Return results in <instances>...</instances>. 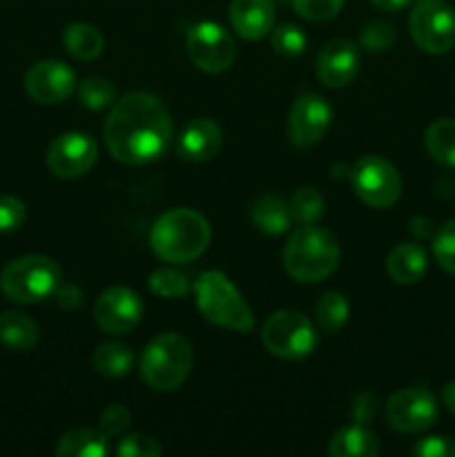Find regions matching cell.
I'll list each match as a JSON object with an SVG mask.
<instances>
[{"label":"cell","mask_w":455,"mask_h":457,"mask_svg":"<svg viewBox=\"0 0 455 457\" xmlns=\"http://www.w3.org/2000/svg\"><path fill=\"white\" fill-rule=\"evenodd\" d=\"M103 137L112 159L125 165L152 163L172 145V116L156 94L128 92L112 105Z\"/></svg>","instance_id":"cell-1"},{"label":"cell","mask_w":455,"mask_h":457,"mask_svg":"<svg viewBox=\"0 0 455 457\" xmlns=\"http://www.w3.org/2000/svg\"><path fill=\"white\" fill-rule=\"evenodd\" d=\"M210 223L192 208H174L161 214L150 230V248L161 262L187 263L210 245Z\"/></svg>","instance_id":"cell-2"},{"label":"cell","mask_w":455,"mask_h":457,"mask_svg":"<svg viewBox=\"0 0 455 457\" xmlns=\"http://www.w3.org/2000/svg\"><path fill=\"white\" fill-rule=\"evenodd\" d=\"M339 266V244L333 232L302 226L284 245V268L299 284H319Z\"/></svg>","instance_id":"cell-3"},{"label":"cell","mask_w":455,"mask_h":457,"mask_svg":"<svg viewBox=\"0 0 455 457\" xmlns=\"http://www.w3.org/2000/svg\"><path fill=\"white\" fill-rule=\"evenodd\" d=\"M192 364H194L192 344L178 333H161L143 348L138 373L152 391L172 393L183 386Z\"/></svg>","instance_id":"cell-4"},{"label":"cell","mask_w":455,"mask_h":457,"mask_svg":"<svg viewBox=\"0 0 455 457\" xmlns=\"http://www.w3.org/2000/svg\"><path fill=\"white\" fill-rule=\"evenodd\" d=\"M196 295V306L201 315L221 328L250 333L254 328V317L236 286L221 270H208L192 286Z\"/></svg>","instance_id":"cell-5"},{"label":"cell","mask_w":455,"mask_h":457,"mask_svg":"<svg viewBox=\"0 0 455 457\" xmlns=\"http://www.w3.org/2000/svg\"><path fill=\"white\" fill-rule=\"evenodd\" d=\"M61 266L45 254H25L0 272V290L16 303H38L52 297L61 286Z\"/></svg>","instance_id":"cell-6"},{"label":"cell","mask_w":455,"mask_h":457,"mask_svg":"<svg viewBox=\"0 0 455 457\" xmlns=\"http://www.w3.org/2000/svg\"><path fill=\"white\" fill-rule=\"evenodd\" d=\"M261 342L266 351L279 360H306L317 346V330L302 312L277 311L263 321Z\"/></svg>","instance_id":"cell-7"},{"label":"cell","mask_w":455,"mask_h":457,"mask_svg":"<svg viewBox=\"0 0 455 457\" xmlns=\"http://www.w3.org/2000/svg\"><path fill=\"white\" fill-rule=\"evenodd\" d=\"M410 38L422 52L440 56L455 47V9L444 0H419L409 16Z\"/></svg>","instance_id":"cell-8"},{"label":"cell","mask_w":455,"mask_h":457,"mask_svg":"<svg viewBox=\"0 0 455 457\" xmlns=\"http://www.w3.org/2000/svg\"><path fill=\"white\" fill-rule=\"evenodd\" d=\"M351 183L355 195L366 205L386 210L401 196V177L395 165L384 156L366 154L352 165Z\"/></svg>","instance_id":"cell-9"},{"label":"cell","mask_w":455,"mask_h":457,"mask_svg":"<svg viewBox=\"0 0 455 457\" xmlns=\"http://www.w3.org/2000/svg\"><path fill=\"white\" fill-rule=\"evenodd\" d=\"M187 56L205 74H221L230 70L236 58V45L232 36L219 22H196L186 38Z\"/></svg>","instance_id":"cell-10"},{"label":"cell","mask_w":455,"mask_h":457,"mask_svg":"<svg viewBox=\"0 0 455 457\" xmlns=\"http://www.w3.org/2000/svg\"><path fill=\"white\" fill-rule=\"evenodd\" d=\"M437 397L424 386L401 388L386 402V422L400 433H422L437 422Z\"/></svg>","instance_id":"cell-11"},{"label":"cell","mask_w":455,"mask_h":457,"mask_svg":"<svg viewBox=\"0 0 455 457\" xmlns=\"http://www.w3.org/2000/svg\"><path fill=\"white\" fill-rule=\"evenodd\" d=\"M98 145L89 134L65 132L47 147V168L61 179H79L96 165Z\"/></svg>","instance_id":"cell-12"},{"label":"cell","mask_w":455,"mask_h":457,"mask_svg":"<svg viewBox=\"0 0 455 457\" xmlns=\"http://www.w3.org/2000/svg\"><path fill=\"white\" fill-rule=\"evenodd\" d=\"M330 120H333V110L319 94H302L294 98L288 114V125H285L290 143L302 150L317 145L328 132Z\"/></svg>","instance_id":"cell-13"},{"label":"cell","mask_w":455,"mask_h":457,"mask_svg":"<svg viewBox=\"0 0 455 457\" xmlns=\"http://www.w3.org/2000/svg\"><path fill=\"white\" fill-rule=\"evenodd\" d=\"M76 89V74L62 61H38L27 70L25 92L40 105H58L67 101Z\"/></svg>","instance_id":"cell-14"},{"label":"cell","mask_w":455,"mask_h":457,"mask_svg":"<svg viewBox=\"0 0 455 457\" xmlns=\"http://www.w3.org/2000/svg\"><path fill=\"white\" fill-rule=\"evenodd\" d=\"M143 317V302L128 286H112L94 306V320L98 328L110 335L132 333Z\"/></svg>","instance_id":"cell-15"},{"label":"cell","mask_w":455,"mask_h":457,"mask_svg":"<svg viewBox=\"0 0 455 457\" xmlns=\"http://www.w3.org/2000/svg\"><path fill=\"white\" fill-rule=\"evenodd\" d=\"M315 71L326 87H346L360 71V49L346 38L328 40L317 54Z\"/></svg>","instance_id":"cell-16"},{"label":"cell","mask_w":455,"mask_h":457,"mask_svg":"<svg viewBox=\"0 0 455 457\" xmlns=\"http://www.w3.org/2000/svg\"><path fill=\"white\" fill-rule=\"evenodd\" d=\"M223 132L212 119H192L177 138V154L190 163H205L219 154Z\"/></svg>","instance_id":"cell-17"},{"label":"cell","mask_w":455,"mask_h":457,"mask_svg":"<svg viewBox=\"0 0 455 457\" xmlns=\"http://www.w3.org/2000/svg\"><path fill=\"white\" fill-rule=\"evenodd\" d=\"M232 29L244 40H261L275 27V0H232L230 3Z\"/></svg>","instance_id":"cell-18"},{"label":"cell","mask_w":455,"mask_h":457,"mask_svg":"<svg viewBox=\"0 0 455 457\" xmlns=\"http://www.w3.org/2000/svg\"><path fill=\"white\" fill-rule=\"evenodd\" d=\"M428 257L419 244H397L386 259V272L395 284L413 286L426 275Z\"/></svg>","instance_id":"cell-19"},{"label":"cell","mask_w":455,"mask_h":457,"mask_svg":"<svg viewBox=\"0 0 455 457\" xmlns=\"http://www.w3.org/2000/svg\"><path fill=\"white\" fill-rule=\"evenodd\" d=\"M382 453L377 436L366 424H351L343 427L330 437L328 455L330 457H377Z\"/></svg>","instance_id":"cell-20"},{"label":"cell","mask_w":455,"mask_h":457,"mask_svg":"<svg viewBox=\"0 0 455 457\" xmlns=\"http://www.w3.org/2000/svg\"><path fill=\"white\" fill-rule=\"evenodd\" d=\"M250 221L263 235H281L290 228L293 217H290V208L284 199L279 196H259L250 208Z\"/></svg>","instance_id":"cell-21"},{"label":"cell","mask_w":455,"mask_h":457,"mask_svg":"<svg viewBox=\"0 0 455 457\" xmlns=\"http://www.w3.org/2000/svg\"><path fill=\"white\" fill-rule=\"evenodd\" d=\"M62 45H65V52L76 61H94L105 49V38L89 22H74L62 31Z\"/></svg>","instance_id":"cell-22"},{"label":"cell","mask_w":455,"mask_h":457,"mask_svg":"<svg viewBox=\"0 0 455 457\" xmlns=\"http://www.w3.org/2000/svg\"><path fill=\"white\" fill-rule=\"evenodd\" d=\"M40 337L38 324L22 312H3L0 315V342L13 351L27 353L36 346Z\"/></svg>","instance_id":"cell-23"},{"label":"cell","mask_w":455,"mask_h":457,"mask_svg":"<svg viewBox=\"0 0 455 457\" xmlns=\"http://www.w3.org/2000/svg\"><path fill=\"white\" fill-rule=\"evenodd\" d=\"M58 457H105L107 436L94 428H74L58 440Z\"/></svg>","instance_id":"cell-24"},{"label":"cell","mask_w":455,"mask_h":457,"mask_svg":"<svg viewBox=\"0 0 455 457\" xmlns=\"http://www.w3.org/2000/svg\"><path fill=\"white\" fill-rule=\"evenodd\" d=\"M426 152L444 168L455 170V119H437L424 134Z\"/></svg>","instance_id":"cell-25"},{"label":"cell","mask_w":455,"mask_h":457,"mask_svg":"<svg viewBox=\"0 0 455 457\" xmlns=\"http://www.w3.org/2000/svg\"><path fill=\"white\" fill-rule=\"evenodd\" d=\"M92 361L96 373L105 375V378H123L132 370L136 355L128 344L105 342L94 351Z\"/></svg>","instance_id":"cell-26"},{"label":"cell","mask_w":455,"mask_h":457,"mask_svg":"<svg viewBox=\"0 0 455 457\" xmlns=\"http://www.w3.org/2000/svg\"><path fill=\"white\" fill-rule=\"evenodd\" d=\"M348 312H351V306L342 293H326L315 303L317 324L328 335L339 333L343 328V324L348 321Z\"/></svg>","instance_id":"cell-27"},{"label":"cell","mask_w":455,"mask_h":457,"mask_svg":"<svg viewBox=\"0 0 455 457\" xmlns=\"http://www.w3.org/2000/svg\"><path fill=\"white\" fill-rule=\"evenodd\" d=\"M290 217L299 226H315L324 217V199L315 187H299L288 204Z\"/></svg>","instance_id":"cell-28"},{"label":"cell","mask_w":455,"mask_h":457,"mask_svg":"<svg viewBox=\"0 0 455 457\" xmlns=\"http://www.w3.org/2000/svg\"><path fill=\"white\" fill-rule=\"evenodd\" d=\"M79 101L83 103L87 110H105V107H110L112 103L116 101V89L114 85L110 83L107 79H103V76H89V79H85L83 83L79 85Z\"/></svg>","instance_id":"cell-29"},{"label":"cell","mask_w":455,"mask_h":457,"mask_svg":"<svg viewBox=\"0 0 455 457\" xmlns=\"http://www.w3.org/2000/svg\"><path fill=\"white\" fill-rule=\"evenodd\" d=\"M147 286H150L152 293L163 299H181L192 290V284L187 281L186 275L177 270H168V268L152 272Z\"/></svg>","instance_id":"cell-30"},{"label":"cell","mask_w":455,"mask_h":457,"mask_svg":"<svg viewBox=\"0 0 455 457\" xmlns=\"http://www.w3.org/2000/svg\"><path fill=\"white\" fill-rule=\"evenodd\" d=\"M272 49H275L279 56H299V54L306 49V34H303L302 29H299L297 25H293V22H284V25L279 27H272Z\"/></svg>","instance_id":"cell-31"},{"label":"cell","mask_w":455,"mask_h":457,"mask_svg":"<svg viewBox=\"0 0 455 457\" xmlns=\"http://www.w3.org/2000/svg\"><path fill=\"white\" fill-rule=\"evenodd\" d=\"M360 43L366 52L370 54H382L388 52L395 43V27L386 21H375L361 29Z\"/></svg>","instance_id":"cell-32"},{"label":"cell","mask_w":455,"mask_h":457,"mask_svg":"<svg viewBox=\"0 0 455 457\" xmlns=\"http://www.w3.org/2000/svg\"><path fill=\"white\" fill-rule=\"evenodd\" d=\"M433 254H435V262L442 270L455 275V219L446 221L433 235Z\"/></svg>","instance_id":"cell-33"},{"label":"cell","mask_w":455,"mask_h":457,"mask_svg":"<svg viewBox=\"0 0 455 457\" xmlns=\"http://www.w3.org/2000/svg\"><path fill=\"white\" fill-rule=\"evenodd\" d=\"M294 12L310 22L333 21L343 7V0H293Z\"/></svg>","instance_id":"cell-34"},{"label":"cell","mask_w":455,"mask_h":457,"mask_svg":"<svg viewBox=\"0 0 455 457\" xmlns=\"http://www.w3.org/2000/svg\"><path fill=\"white\" fill-rule=\"evenodd\" d=\"M161 453H163V449H161L159 442L145 433H134V436L123 437L116 446L119 457H159Z\"/></svg>","instance_id":"cell-35"},{"label":"cell","mask_w":455,"mask_h":457,"mask_svg":"<svg viewBox=\"0 0 455 457\" xmlns=\"http://www.w3.org/2000/svg\"><path fill=\"white\" fill-rule=\"evenodd\" d=\"M129 424H132V413H129L128 406L123 404L107 406L101 413V431L105 433L107 437L123 436L129 428Z\"/></svg>","instance_id":"cell-36"},{"label":"cell","mask_w":455,"mask_h":457,"mask_svg":"<svg viewBox=\"0 0 455 457\" xmlns=\"http://www.w3.org/2000/svg\"><path fill=\"white\" fill-rule=\"evenodd\" d=\"M25 204L16 196H0V232H13L25 223Z\"/></svg>","instance_id":"cell-37"},{"label":"cell","mask_w":455,"mask_h":457,"mask_svg":"<svg viewBox=\"0 0 455 457\" xmlns=\"http://www.w3.org/2000/svg\"><path fill=\"white\" fill-rule=\"evenodd\" d=\"M413 455L418 457H455V440L446 436H431L419 440L413 446Z\"/></svg>","instance_id":"cell-38"},{"label":"cell","mask_w":455,"mask_h":457,"mask_svg":"<svg viewBox=\"0 0 455 457\" xmlns=\"http://www.w3.org/2000/svg\"><path fill=\"white\" fill-rule=\"evenodd\" d=\"M351 415L355 420V424H370L377 418V397L373 393H360L352 400Z\"/></svg>","instance_id":"cell-39"},{"label":"cell","mask_w":455,"mask_h":457,"mask_svg":"<svg viewBox=\"0 0 455 457\" xmlns=\"http://www.w3.org/2000/svg\"><path fill=\"white\" fill-rule=\"evenodd\" d=\"M58 297V303H61L62 308H79L80 306V290L76 288V286L71 284H61L56 288V293H54Z\"/></svg>","instance_id":"cell-40"},{"label":"cell","mask_w":455,"mask_h":457,"mask_svg":"<svg viewBox=\"0 0 455 457\" xmlns=\"http://www.w3.org/2000/svg\"><path fill=\"white\" fill-rule=\"evenodd\" d=\"M410 232H413L418 239H428V237H433V221L426 217H415L413 221H410Z\"/></svg>","instance_id":"cell-41"},{"label":"cell","mask_w":455,"mask_h":457,"mask_svg":"<svg viewBox=\"0 0 455 457\" xmlns=\"http://www.w3.org/2000/svg\"><path fill=\"white\" fill-rule=\"evenodd\" d=\"M373 7H377L379 12H388V13H397L401 9H406L410 4V0H368Z\"/></svg>","instance_id":"cell-42"},{"label":"cell","mask_w":455,"mask_h":457,"mask_svg":"<svg viewBox=\"0 0 455 457\" xmlns=\"http://www.w3.org/2000/svg\"><path fill=\"white\" fill-rule=\"evenodd\" d=\"M442 404L449 411L451 415H455V382H449L442 391Z\"/></svg>","instance_id":"cell-43"}]
</instances>
